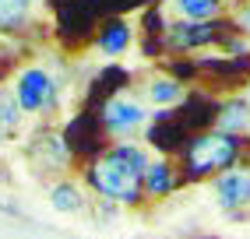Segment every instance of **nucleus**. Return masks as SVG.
I'll return each mask as SVG.
<instances>
[{
  "mask_svg": "<svg viewBox=\"0 0 250 239\" xmlns=\"http://www.w3.org/2000/svg\"><path fill=\"white\" fill-rule=\"evenodd\" d=\"M148 169V151L138 144H120L106 151L92 169H88V183L99 197L116 200V204H138L141 200V179Z\"/></svg>",
  "mask_w": 250,
  "mask_h": 239,
  "instance_id": "obj_1",
  "label": "nucleus"
},
{
  "mask_svg": "<svg viewBox=\"0 0 250 239\" xmlns=\"http://www.w3.org/2000/svg\"><path fill=\"white\" fill-rule=\"evenodd\" d=\"M14 102L21 113H39L53 102V78L42 67H25L14 81Z\"/></svg>",
  "mask_w": 250,
  "mask_h": 239,
  "instance_id": "obj_2",
  "label": "nucleus"
},
{
  "mask_svg": "<svg viewBox=\"0 0 250 239\" xmlns=\"http://www.w3.org/2000/svg\"><path fill=\"white\" fill-rule=\"evenodd\" d=\"M236 159V141L229 134H205L197 138L187 151V162L194 173H208V169H219V165H229Z\"/></svg>",
  "mask_w": 250,
  "mask_h": 239,
  "instance_id": "obj_3",
  "label": "nucleus"
},
{
  "mask_svg": "<svg viewBox=\"0 0 250 239\" xmlns=\"http://www.w3.org/2000/svg\"><path fill=\"white\" fill-rule=\"evenodd\" d=\"M145 123V109L138 106L134 99H109L103 106V127L109 134H116V138H124V134H134L138 127Z\"/></svg>",
  "mask_w": 250,
  "mask_h": 239,
  "instance_id": "obj_4",
  "label": "nucleus"
},
{
  "mask_svg": "<svg viewBox=\"0 0 250 239\" xmlns=\"http://www.w3.org/2000/svg\"><path fill=\"white\" fill-rule=\"evenodd\" d=\"M215 197L222 208H243L250 204V173L247 169H229L215 179Z\"/></svg>",
  "mask_w": 250,
  "mask_h": 239,
  "instance_id": "obj_5",
  "label": "nucleus"
},
{
  "mask_svg": "<svg viewBox=\"0 0 250 239\" xmlns=\"http://www.w3.org/2000/svg\"><path fill=\"white\" fill-rule=\"evenodd\" d=\"M141 186L152 197H166L176 186V176H173V165L169 162H148V169H145V179H141Z\"/></svg>",
  "mask_w": 250,
  "mask_h": 239,
  "instance_id": "obj_6",
  "label": "nucleus"
},
{
  "mask_svg": "<svg viewBox=\"0 0 250 239\" xmlns=\"http://www.w3.org/2000/svg\"><path fill=\"white\" fill-rule=\"evenodd\" d=\"M49 200H53V208H57V211H63V215L85 208V194H81V186H78V183H71V179L53 183V190H49Z\"/></svg>",
  "mask_w": 250,
  "mask_h": 239,
  "instance_id": "obj_7",
  "label": "nucleus"
},
{
  "mask_svg": "<svg viewBox=\"0 0 250 239\" xmlns=\"http://www.w3.org/2000/svg\"><path fill=\"white\" fill-rule=\"evenodd\" d=\"M208 39H211V25H205V21L176 25V28L169 32V42H173L176 49H194V46H205Z\"/></svg>",
  "mask_w": 250,
  "mask_h": 239,
  "instance_id": "obj_8",
  "label": "nucleus"
},
{
  "mask_svg": "<svg viewBox=\"0 0 250 239\" xmlns=\"http://www.w3.org/2000/svg\"><path fill=\"white\" fill-rule=\"evenodd\" d=\"M127 46H130V25L127 21H109L103 28V36H99V49L106 57H120Z\"/></svg>",
  "mask_w": 250,
  "mask_h": 239,
  "instance_id": "obj_9",
  "label": "nucleus"
},
{
  "mask_svg": "<svg viewBox=\"0 0 250 239\" xmlns=\"http://www.w3.org/2000/svg\"><path fill=\"white\" fill-rule=\"evenodd\" d=\"M247 123H250V106L243 99H229L219 109V127L222 130H243Z\"/></svg>",
  "mask_w": 250,
  "mask_h": 239,
  "instance_id": "obj_10",
  "label": "nucleus"
},
{
  "mask_svg": "<svg viewBox=\"0 0 250 239\" xmlns=\"http://www.w3.org/2000/svg\"><path fill=\"white\" fill-rule=\"evenodd\" d=\"M219 7H222V0H176V11L187 21H208L219 14Z\"/></svg>",
  "mask_w": 250,
  "mask_h": 239,
  "instance_id": "obj_11",
  "label": "nucleus"
},
{
  "mask_svg": "<svg viewBox=\"0 0 250 239\" xmlns=\"http://www.w3.org/2000/svg\"><path fill=\"white\" fill-rule=\"evenodd\" d=\"M180 95H183V88L169 78H155L148 84V99H152L155 106H173V102H180Z\"/></svg>",
  "mask_w": 250,
  "mask_h": 239,
  "instance_id": "obj_12",
  "label": "nucleus"
},
{
  "mask_svg": "<svg viewBox=\"0 0 250 239\" xmlns=\"http://www.w3.org/2000/svg\"><path fill=\"white\" fill-rule=\"evenodd\" d=\"M32 0H0V28H18L28 18Z\"/></svg>",
  "mask_w": 250,
  "mask_h": 239,
  "instance_id": "obj_13",
  "label": "nucleus"
},
{
  "mask_svg": "<svg viewBox=\"0 0 250 239\" xmlns=\"http://www.w3.org/2000/svg\"><path fill=\"white\" fill-rule=\"evenodd\" d=\"M18 102H14V95L0 92V130H11L14 123H18Z\"/></svg>",
  "mask_w": 250,
  "mask_h": 239,
  "instance_id": "obj_14",
  "label": "nucleus"
},
{
  "mask_svg": "<svg viewBox=\"0 0 250 239\" xmlns=\"http://www.w3.org/2000/svg\"><path fill=\"white\" fill-rule=\"evenodd\" d=\"M243 25H247V28H250V7H247V11H243Z\"/></svg>",
  "mask_w": 250,
  "mask_h": 239,
  "instance_id": "obj_15",
  "label": "nucleus"
}]
</instances>
